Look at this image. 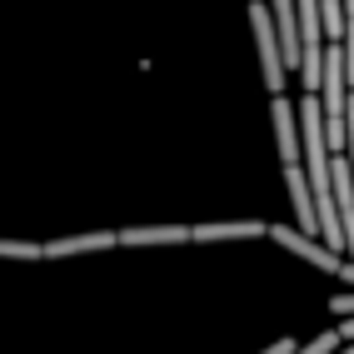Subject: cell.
<instances>
[{"mask_svg": "<svg viewBox=\"0 0 354 354\" xmlns=\"http://www.w3.org/2000/svg\"><path fill=\"white\" fill-rule=\"evenodd\" d=\"M319 110H324V140L329 155H344V120H349V80H344V50L324 45V80H319Z\"/></svg>", "mask_w": 354, "mask_h": 354, "instance_id": "cell-1", "label": "cell"}, {"mask_svg": "<svg viewBox=\"0 0 354 354\" xmlns=\"http://www.w3.org/2000/svg\"><path fill=\"white\" fill-rule=\"evenodd\" d=\"M250 30H254V50H259V75H265L270 100L285 95V55H279V35H274V15L265 0L250 6Z\"/></svg>", "mask_w": 354, "mask_h": 354, "instance_id": "cell-2", "label": "cell"}, {"mask_svg": "<svg viewBox=\"0 0 354 354\" xmlns=\"http://www.w3.org/2000/svg\"><path fill=\"white\" fill-rule=\"evenodd\" d=\"M270 240H274L279 250H290V254H299L304 265H315V270H324V274H339V270H344V254H335V250H324L319 240H310V234H299L295 225H270Z\"/></svg>", "mask_w": 354, "mask_h": 354, "instance_id": "cell-3", "label": "cell"}, {"mask_svg": "<svg viewBox=\"0 0 354 354\" xmlns=\"http://www.w3.org/2000/svg\"><path fill=\"white\" fill-rule=\"evenodd\" d=\"M285 185H290V205H295V230L319 240V220H315V190H310V175H304V165H290L285 170Z\"/></svg>", "mask_w": 354, "mask_h": 354, "instance_id": "cell-4", "label": "cell"}, {"mask_svg": "<svg viewBox=\"0 0 354 354\" xmlns=\"http://www.w3.org/2000/svg\"><path fill=\"white\" fill-rule=\"evenodd\" d=\"M270 115H274V145H279V160H285V170L290 165H299V115L285 95H274L270 100Z\"/></svg>", "mask_w": 354, "mask_h": 354, "instance_id": "cell-5", "label": "cell"}, {"mask_svg": "<svg viewBox=\"0 0 354 354\" xmlns=\"http://www.w3.org/2000/svg\"><path fill=\"white\" fill-rule=\"evenodd\" d=\"M110 245H120V234H115V230H95V234H65V240H50V245H40V254L45 259H70V254L110 250Z\"/></svg>", "mask_w": 354, "mask_h": 354, "instance_id": "cell-6", "label": "cell"}, {"mask_svg": "<svg viewBox=\"0 0 354 354\" xmlns=\"http://www.w3.org/2000/svg\"><path fill=\"white\" fill-rule=\"evenodd\" d=\"M270 234L265 220H215V225H190V240L195 245H209V240H259Z\"/></svg>", "mask_w": 354, "mask_h": 354, "instance_id": "cell-7", "label": "cell"}, {"mask_svg": "<svg viewBox=\"0 0 354 354\" xmlns=\"http://www.w3.org/2000/svg\"><path fill=\"white\" fill-rule=\"evenodd\" d=\"M190 240V225H135L120 230V245H185Z\"/></svg>", "mask_w": 354, "mask_h": 354, "instance_id": "cell-8", "label": "cell"}, {"mask_svg": "<svg viewBox=\"0 0 354 354\" xmlns=\"http://www.w3.org/2000/svg\"><path fill=\"white\" fill-rule=\"evenodd\" d=\"M319 20H324V45L344 40V0H319Z\"/></svg>", "mask_w": 354, "mask_h": 354, "instance_id": "cell-9", "label": "cell"}, {"mask_svg": "<svg viewBox=\"0 0 354 354\" xmlns=\"http://www.w3.org/2000/svg\"><path fill=\"white\" fill-rule=\"evenodd\" d=\"M0 259H45L35 240H0Z\"/></svg>", "mask_w": 354, "mask_h": 354, "instance_id": "cell-10", "label": "cell"}, {"mask_svg": "<svg viewBox=\"0 0 354 354\" xmlns=\"http://www.w3.org/2000/svg\"><path fill=\"white\" fill-rule=\"evenodd\" d=\"M329 310H335L339 319H354V290L349 295H335V299H329Z\"/></svg>", "mask_w": 354, "mask_h": 354, "instance_id": "cell-11", "label": "cell"}, {"mask_svg": "<svg viewBox=\"0 0 354 354\" xmlns=\"http://www.w3.org/2000/svg\"><path fill=\"white\" fill-rule=\"evenodd\" d=\"M295 349H299V344H295V339H274V344H270V349H259V354H295Z\"/></svg>", "mask_w": 354, "mask_h": 354, "instance_id": "cell-12", "label": "cell"}, {"mask_svg": "<svg viewBox=\"0 0 354 354\" xmlns=\"http://www.w3.org/2000/svg\"><path fill=\"white\" fill-rule=\"evenodd\" d=\"M339 339H344V344H354V319H344V324H339Z\"/></svg>", "mask_w": 354, "mask_h": 354, "instance_id": "cell-13", "label": "cell"}, {"mask_svg": "<svg viewBox=\"0 0 354 354\" xmlns=\"http://www.w3.org/2000/svg\"><path fill=\"white\" fill-rule=\"evenodd\" d=\"M339 279H344V285H354V259H344V270H339Z\"/></svg>", "mask_w": 354, "mask_h": 354, "instance_id": "cell-14", "label": "cell"}, {"mask_svg": "<svg viewBox=\"0 0 354 354\" xmlns=\"http://www.w3.org/2000/svg\"><path fill=\"white\" fill-rule=\"evenodd\" d=\"M339 354H354V344H344V349H339Z\"/></svg>", "mask_w": 354, "mask_h": 354, "instance_id": "cell-15", "label": "cell"}, {"mask_svg": "<svg viewBox=\"0 0 354 354\" xmlns=\"http://www.w3.org/2000/svg\"><path fill=\"white\" fill-rule=\"evenodd\" d=\"M250 6H254V0H250Z\"/></svg>", "mask_w": 354, "mask_h": 354, "instance_id": "cell-16", "label": "cell"}]
</instances>
